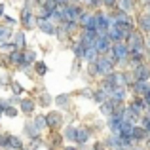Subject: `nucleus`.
<instances>
[{"label": "nucleus", "instance_id": "nucleus-33", "mask_svg": "<svg viewBox=\"0 0 150 150\" xmlns=\"http://www.w3.org/2000/svg\"><path fill=\"white\" fill-rule=\"evenodd\" d=\"M103 4H105V6H114L116 0H103Z\"/></svg>", "mask_w": 150, "mask_h": 150}, {"label": "nucleus", "instance_id": "nucleus-1", "mask_svg": "<svg viewBox=\"0 0 150 150\" xmlns=\"http://www.w3.org/2000/svg\"><path fill=\"white\" fill-rule=\"evenodd\" d=\"M143 44H144L143 38H141L139 33H135V30L127 36V46H129L131 51H141V50H143Z\"/></svg>", "mask_w": 150, "mask_h": 150}, {"label": "nucleus", "instance_id": "nucleus-17", "mask_svg": "<svg viewBox=\"0 0 150 150\" xmlns=\"http://www.w3.org/2000/svg\"><path fill=\"white\" fill-rule=\"evenodd\" d=\"M10 146H11V148H17V150H21V148H23V143H21V139H17V137H11V135H10Z\"/></svg>", "mask_w": 150, "mask_h": 150}, {"label": "nucleus", "instance_id": "nucleus-20", "mask_svg": "<svg viewBox=\"0 0 150 150\" xmlns=\"http://www.w3.org/2000/svg\"><path fill=\"white\" fill-rule=\"evenodd\" d=\"M76 131H78V129H74V127H69V129L65 131V139H69V141H74V139H76Z\"/></svg>", "mask_w": 150, "mask_h": 150}, {"label": "nucleus", "instance_id": "nucleus-14", "mask_svg": "<svg viewBox=\"0 0 150 150\" xmlns=\"http://www.w3.org/2000/svg\"><path fill=\"white\" fill-rule=\"evenodd\" d=\"M135 91H137V93H146V91H148V84H146V80H137V84H135Z\"/></svg>", "mask_w": 150, "mask_h": 150}, {"label": "nucleus", "instance_id": "nucleus-6", "mask_svg": "<svg viewBox=\"0 0 150 150\" xmlns=\"http://www.w3.org/2000/svg\"><path fill=\"white\" fill-rule=\"evenodd\" d=\"M135 78H137V80H148V78H150V70L143 65V63L135 69Z\"/></svg>", "mask_w": 150, "mask_h": 150}, {"label": "nucleus", "instance_id": "nucleus-24", "mask_svg": "<svg viewBox=\"0 0 150 150\" xmlns=\"http://www.w3.org/2000/svg\"><path fill=\"white\" fill-rule=\"evenodd\" d=\"M33 61H34V53H30V51H27V53H25V65H30Z\"/></svg>", "mask_w": 150, "mask_h": 150}, {"label": "nucleus", "instance_id": "nucleus-27", "mask_svg": "<svg viewBox=\"0 0 150 150\" xmlns=\"http://www.w3.org/2000/svg\"><path fill=\"white\" fill-rule=\"evenodd\" d=\"M57 103H59V105H67V103H69V95H59Z\"/></svg>", "mask_w": 150, "mask_h": 150}, {"label": "nucleus", "instance_id": "nucleus-3", "mask_svg": "<svg viewBox=\"0 0 150 150\" xmlns=\"http://www.w3.org/2000/svg\"><path fill=\"white\" fill-rule=\"evenodd\" d=\"M112 50H114V53H116L118 61H124V59L127 57V53L131 51V50H129V46H127V42H125V44H124V42H118Z\"/></svg>", "mask_w": 150, "mask_h": 150}, {"label": "nucleus", "instance_id": "nucleus-7", "mask_svg": "<svg viewBox=\"0 0 150 150\" xmlns=\"http://www.w3.org/2000/svg\"><path fill=\"white\" fill-rule=\"evenodd\" d=\"M21 21H23V25H25L27 29H30V27L34 25V17H33V13H30V10H29V8H25V10H23Z\"/></svg>", "mask_w": 150, "mask_h": 150}, {"label": "nucleus", "instance_id": "nucleus-37", "mask_svg": "<svg viewBox=\"0 0 150 150\" xmlns=\"http://www.w3.org/2000/svg\"><path fill=\"white\" fill-rule=\"evenodd\" d=\"M2 13H4V6L0 4V17H2Z\"/></svg>", "mask_w": 150, "mask_h": 150}, {"label": "nucleus", "instance_id": "nucleus-12", "mask_svg": "<svg viewBox=\"0 0 150 150\" xmlns=\"http://www.w3.org/2000/svg\"><path fill=\"white\" fill-rule=\"evenodd\" d=\"M146 133H148V129H146V127H144V129L135 127V129H133V139H135V141H143V139H146V137H144Z\"/></svg>", "mask_w": 150, "mask_h": 150}, {"label": "nucleus", "instance_id": "nucleus-26", "mask_svg": "<svg viewBox=\"0 0 150 150\" xmlns=\"http://www.w3.org/2000/svg\"><path fill=\"white\" fill-rule=\"evenodd\" d=\"M11 48H17V46L10 44V42H2V44H0V50H11Z\"/></svg>", "mask_w": 150, "mask_h": 150}, {"label": "nucleus", "instance_id": "nucleus-21", "mask_svg": "<svg viewBox=\"0 0 150 150\" xmlns=\"http://www.w3.org/2000/svg\"><path fill=\"white\" fill-rule=\"evenodd\" d=\"M8 36H10V29L8 27H0V42H4Z\"/></svg>", "mask_w": 150, "mask_h": 150}, {"label": "nucleus", "instance_id": "nucleus-34", "mask_svg": "<svg viewBox=\"0 0 150 150\" xmlns=\"http://www.w3.org/2000/svg\"><path fill=\"white\" fill-rule=\"evenodd\" d=\"M144 101H146V105L150 106V89L146 91V95H144Z\"/></svg>", "mask_w": 150, "mask_h": 150}, {"label": "nucleus", "instance_id": "nucleus-5", "mask_svg": "<svg viewBox=\"0 0 150 150\" xmlns=\"http://www.w3.org/2000/svg\"><path fill=\"white\" fill-rule=\"evenodd\" d=\"M97 55H99V50L95 48V46H89V48H86V53H84V59L86 61H89V63H95L97 59Z\"/></svg>", "mask_w": 150, "mask_h": 150}, {"label": "nucleus", "instance_id": "nucleus-22", "mask_svg": "<svg viewBox=\"0 0 150 150\" xmlns=\"http://www.w3.org/2000/svg\"><path fill=\"white\" fill-rule=\"evenodd\" d=\"M46 70H48V69H46V65H44L42 61H38V63H36V72H38V74H46Z\"/></svg>", "mask_w": 150, "mask_h": 150}, {"label": "nucleus", "instance_id": "nucleus-10", "mask_svg": "<svg viewBox=\"0 0 150 150\" xmlns=\"http://www.w3.org/2000/svg\"><path fill=\"white\" fill-rule=\"evenodd\" d=\"M46 118H48V125H59V122L63 120L59 112H50Z\"/></svg>", "mask_w": 150, "mask_h": 150}, {"label": "nucleus", "instance_id": "nucleus-28", "mask_svg": "<svg viewBox=\"0 0 150 150\" xmlns=\"http://www.w3.org/2000/svg\"><path fill=\"white\" fill-rule=\"evenodd\" d=\"M13 93H15V95H21V93H23V88L19 84H13Z\"/></svg>", "mask_w": 150, "mask_h": 150}, {"label": "nucleus", "instance_id": "nucleus-9", "mask_svg": "<svg viewBox=\"0 0 150 150\" xmlns=\"http://www.w3.org/2000/svg\"><path fill=\"white\" fill-rule=\"evenodd\" d=\"M10 61L15 63V65H25V53H21V51H11Z\"/></svg>", "mask_w": 150, "mask_h": 150}, {"label": "nucleus", "instance_id": "nucleus-35", "mask_svg": "<svg viewBox=\"0 0 150 150\" xmlns=\"http://www.w3.org/2000/svg\"><path fill=\"white\" fill-rule=\"evenodd\" d=\"M8 82V78H6V74H0V84H6Z\"/></svg>", "mask_w": 150, "mask_h": 150}, {"label": "nucleus", "instance_id": "nucleus-4", "mask_svg": "<svg viewBox=\"0 0 150 150\" xmlns=\"http://www.w3.org/2000/svg\"><path fill=\"white\" fill-rule=\"evenodd\" d=\"M36 25L40 27L42 33H46V34H53V33H55V27L51 25L50 21H46V17H40V19L36 21Z\"/></svg>", "mask_w": 150, "mask_h": 150}, {"label": "nucleus", "instance_id": "nucleus-36", "mask_svg": "<svg viewBox=\"0 0 150 150\" xmlns=\"http://www.w3.org/2000/svg\"><path fill=\"white\" fill-rule=\"evenodd\" d=\"M103 148H105V146H103L101 143H99V144H95V150H103Z\"/></svg>", "mask_w": 150, "mask_h": 150}, {"label": "nucleus", "instance_id": "nucleus-16", "mask_svg": "<svg viewBox=\"0 0 150 150\" xmlns=\"http://www.w3.org/2000/svg\"><path fill=\"white\" fill-rule=\"evenodd\" d=\"M21 108H23V112H27V114H29V112H33L34 103H33V101H29V99H25V101L21 103Z\"/></svg>", "mask_w": 150, "mask_h": 150}, {"label": "nucleus", "instance_id": "nucleus-18", "mask_svg": "<svg viewBox=\"0 0 150 150\" xmlns=\"http://www.w3.org/2000/svg\"><path fill=\"white\" fill-rule=\"evenodd\" d=\"M15 46H17V48H23V46H25V34L23 33L15 34Z\"/></svg>", "mask_w": 150, "mask_h": 150}, {"label": "nucleus", "instance_id": "nucleus-31", "mask_svg": "<svg viewBox=\"0 0 150 150\" xmlns=\"http://www.w3.org/2000/svg\"><path fill=\"white\" fill-rule=\"evenodd\" d=\"M50 95H44V97H42V105H50Z\"/></svg>", "mask_w": 150, "mask_h": 150}, {"label": "nucleus", "instance_id": "nucleus-19", "mask_svg": "<svg viewBox=\"0 0 150 150\" xmlns=\"http://www.w3.org/2000/svg\"><path fill=\"white\" fill-rule=\"evenodd\" d=\"M34 124H36V127H38V129H44L46 125H48V118H44V116H38Z\"/></svg>", "mask_w": 150, "mask_h": 150}, {"label": "nucleus", "instance_id": "nucleus-2", "mask_svg": "<svg viewBox=\"0 0 150 150\" xmlns=\"http://www.w3.org/2000/svg\"><path fill=\"white\" fill-rule=\"evenodd\" d=\"M108 46H110V36L108 34H99L97 40H95V48L99 50V53H106Z\"/></svg>", "mask_w": 150, "mask_h": 150}, {"label": "nucleus", "instance_id": "nucleus-39", "mask_svg": "<svg viewBox=\"0 0 150 150\" xmlns=\"http://www.w3.org/2000/svg\"><path fill=\"white\" fill-rule=\"evenodd\" d=\"M67 150H74V148H67Z\"/></svg>", "mask_w": 150, "mask_h": 150}, {"label": "nucleus", "instance_id": "nucleus-15", "mask_svg": "<svg viewBox=\"0 0 150 150\" xmlns=\"http://www.w3.org/2000/svg\"><path fill=\"white\" fill-rule=\"evenodd\" d=\"M144 105H146V101H135V103H133V105H131V110H133V112H135V114H141V112H143V110H144Z\"/></svg>", "mask_w": 150, "mask_h": 150}, {"label": "nucleus", "instance_id": "nucleus-40", "mask_svg": "<svg viewBox=\"0 0 150 150\" xmlns=\"http://www.w3.org/2000/svg\"><path fill=\"white\" fill-rule=\"evenodd\" d=\"M0 114H2V112H0Z\"/></svg>", "mask_w": 150, "mask_h": 150}, {"label": "nucleus", "instance_id": "nucleus-38", "mask_svg": "<svg viewBox=\"0 0 150 150\" xmlns=\"http://www.w3.org/2000/svg\"><path fill=\"white\" fill-rule=\"evenodd\" d=\"M118 150H129V148H127V146H120Z\"/></svg>", "mask_w": 150, "mask_h": 150}, {"label": "nucleus", "instance_id": "nucleus-23", "mask_svg": "<svg viewBox=\"0 0 150 150\" xmlns=\"http://www.w3.org/2000/svg\"><path fill=\"white\" fill-rule=\"evenodd\" d=\"M4 114H6V116H11V118H13V116H17V108H15V106H8Z\"/></svg>", "mask_w": 150, "mask_h": 150}, {"label": "nucleus", "instance_id": "nucleus-32", "mask_svg": "<svg viewBox=\"0 0 150 150\" xmlns=\"http://www.w3.org/2000/svg\"><path fill=\"white\" fill-rule=\"evenodd\" d=\"M99 2H101V0H88V4H89V6H93V8L99 6Z\"/></svg>", "mask_w": 150, "mask_h": 150}, {"label": "nucleus", "instance_id": "nucleus-11", "mask_svg": "<svg viewBox=\"0 0 150 150\" xmlns=\"http://www.w3.org/2000/svg\"><path fill=\"white\" fill-rule=\"evenodd\" d=\"M88 139H89V133L86 131V129H78V131H76V139H74V141H76V143L84 144V143H86V141H88Z\"/></svg>", "mask_w": 150, "mask_h": 150}, {"label": "nucleus", "instance_id": "nucleus-30", "mask_svg": "<svg viewBox=\"0 0 150 150\" xmlns=\"http://www.w3.org/2000/svg\"><path fill=\"white\" fill-rule=\"evenodd\" d=\"M143 124H144V127L148 129V135H150V118H144V120H143Z\"/></svg>", "mask_w": 150, "mask_h": 150}, {"label": "nucleus", "instance_id": "nucleus-13", "mask_svg": "<svg viewBox=\"0 0 150 150\" xmlns=\"http://www.w3.org/2000/svg\"><path fill=\"white\" fill-rule=\"evenodd\" d=\"M139 25L144 33H150V15H143V17L139 19Z\"/></svg>", "mask_w": 150, "mask_h": 150}, {"label": "nucleus", "instance_id": "nucleus-8", "mask_svg": "<svg viewBox=\"0 0 150 150\" xmlns=\"http://www.w3.org/2000/svg\"><path fill=\"white\" fill-rule=\"evenodd\" d=\"M112 99L116 101V103H122L125 99V89H124V86H116V88L112 89Z\"/></svg>", "mask_w": 150, "mask_h": 150}, {"label": "nucleus", "instance_id": "nucleus-29", "mask_svg": "<svg viewBox=\"0 0 150 150\" xmlns=\"http://www.w3.org/2000/svg\"><path fill=\"white\" fill-rule=\"evenodd\" d=\"M8 106H10V105H8V101H2V99H0V112H6Z\"/></svg>", "mask_w": 150, "mask_h": 150}, {"label": "nucleus", "instance_id": "nucleus-25", "mask_svg": "<svg viewBox=\"0 0 150 150\" xmlns=\"http://www.w3.org/2000/svg\"><path fill=\"white\" fill-rule=\"evenodd\" d=\"M120 6H122V10H125V11H127L129 8H131V0H122V2H120Z\"/></svg>", "mask_w": 150, "mask_h": 150}]
</instances>
